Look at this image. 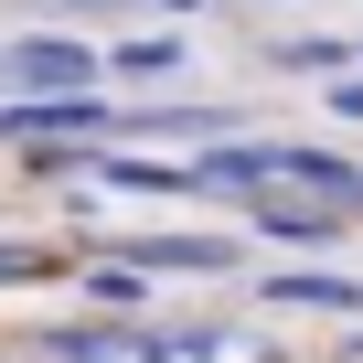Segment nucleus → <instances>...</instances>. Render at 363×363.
<instances>
[{
    "instance_id": "nucleus-1",
    "label": "nucleus",
    "mask_w": 363,
    "mask_h": 363,
    "mask_svg": "<svg viewBox=\"0 0 363 363\" xmlns=\"http://www.w3.org/2000/svg\"><path fill=\"white\" fill-rule=\"evenodd\" d=\"M0 86H11V96H96L107 86V54H86L75 33H11V43H0Z\"/></svg>"
},
{
    "instance_id": "nucleus-2",
    "label": "nucleus",
    "mask_w": 363,
    "mask_h": 363,
    "mask_svg": "<svg viewBox=\"0 0 363 363\" xmlns=\"http://www.w3.org/2000/svg\"><path fill=\"white\" fill-rule=\"evenodd\" d=\"M246 225L257 235H278V246H299V257H320V246H342V203H310V193H278V182H267V193H246Z\"/></svg>"
},
{
    "instance_id": "nucleus-3",
    "label": "nucleus",
    "mask_w": 363,
    "mask_h": 363,
    "mask_svg": "<svg viewBox=\"0 0 363 363\" xmlns=\"http://www.w3.org/2000/svg\"><path fill=\"white\" fill-rule=\"evenodd\" d=\"M43 363H160V320H65L43 331Z\"/></svg>"
},
{
    "instance_id": "nucleus-4",
    "label": "nucleus",
    "mask_w": 363,
    "mask_h": 363,
    "mask_svg": "<svg viewBox=\"0 0 363 363\" xmlns=\"http://www.w3.org/2000/svg\"><path fill=\"white\" fill-rule=\"evenodd\" d=\"M128 267H150V278H225L235 267V235H128Z\"/></svg>"
},
{
    "instance_id": "nucleus-5",
    "label": "nucleus",
    "mask_w": 363,
    "mask_h": 363,
    "mask_svg": "<svg viewBox=\"0 0 363 363\" xmlns=\"http://www.w3.org/2000/svg\"><path fill=\"white\" fill-rule=\"evenodd\" d=\"M43 128H118L107 96H0V139H43Z\"/></svg>"
},
{
    "instance_id": "nucleus-6",
    "label": "nucleus",
    "mask_w": 363,
    "mask_h": 363,
    "mask_svg": "<svg viewBox=\"0 0 363 363\" xmlns=\"http://www.w3.org/2000/svg\"><path fill=\"white\" fill-rule=\"evenodd\" d=\"M160 363H289L267 331H225V320H193V331H160Z\"/></svg>"
},
{
    "instance_id": "nucleus-7",
    "label": "nucleus",
    "mask_w": 363,
    "mask_h": 363,
    "mask_svg": "<svg viewBox=\"0 0 363 363\" xmlns=\"http://www.w3.org/2000/svg\"><path fill=\"white\" fill-rule=\"evenodd\" d=\"M182 65H193L182 33H128V43H107V75H118V86H171Z\"/></svg>"
},
{
    "instance_id": "nucleus-8",
    "label": "nucleus",
    "mask_w": 363,
    "mask_h": 363,
    "mask_svg": "<svg viewBox=\"0 0 363 363\" xmlns=\"http://www.w3.org/2000/svg\"><path fill=\"white\" fill-rule=\"evenodd\" d=\"M267 310H363V278H320V267H278Z\"/></svg>"
},
{
    "instance_id": "nucleus-9",
    "label": "nucleus",
    "mask_w": 363,
    "mask_h": 363,
    "mask_svg": "<svg viewBox=\"0 0 363 363\" xmlns=\"http://www.w3.org/2000/svg\"><path fill=\"white\" fill-rule=\"evenodd\" d=\"M65 257L54 246H33V235H11V246H0V289H33V278H54Z\"/></svg>"
},
{
    "instance_id": "nucleus-10",
    "label": "nucleus",
    "mask_w": 363,
    "mask_h": 363,
    "mask_svg": "<svg viewBox=\"0 0 363 363\" xmlns=\"http://www.w3.org/2000/svg\"><path fill=\"white\" fill-rule=\"evenodd\" d=\"M267 65H278V75H342V65H352V43H278Z\"/></svg>"
},
{
    "instance_id": "nucleus-11",
    "label": "nucleus",
    "mask_w": 363,
    "mask_h": 363,
    "mask_svg": "<svg viewBox=\"0 0 363 363\" xmlns=\"http://www.w3.org/2000/svg\"><path fill=\"white\" fill-rule=\"evenodd\" d=\"M150 11H214V0H150Z\"/></svg>"
},
{
    "instance_id": "nucleus-12",
    "label": "nucleus",
    "mask_w": 363,
    "mask_h": 363,
    "mask_svg": "<svg viewBox=\"0 0 363 363\" xmlns=\"http://www.w3.org/2000/svg\"><path fill=\"white\" fill-rule=\"evenodd\" d=\"M352 65H363V43H352Z\"/></svg>"
},
{
    "instance_id": "nucleus-13",
    "label": "nucleus",
    "mask_w": 363,
    "mask_h": 363,
    "mask_svg": "<svg viewBox=\"0 0 363 363\" xmlns=\"http://www.w3.org/2000/svg\"><path fill=\"white\" fill-rule=\"evenodd\" d=\"M267 11H278V0H267Z\"/></svg>"
}]
</instances>
